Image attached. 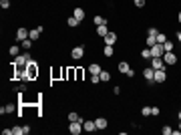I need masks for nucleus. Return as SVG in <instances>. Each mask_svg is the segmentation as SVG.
I'll return each mask as SVG.
<instances>
[{"label": "nucleus", "mask_w": 181, "mask_h": 135, "mask_svg": "<svg viewBox=\"0 0 181 135\" xmlns=\"http://www.w3.org/2000/svg\"><path fill=\"white\" fill-rule=\"evenodd\" d=\"M26 73H28L30 81L38 77V65H36V61H32V59H30V61L26 63Z\"/></svg>", "instance_id": "obj_1"}, {"label": "nucleus", "mask_w": 181, "mask_h": 135, "mask_svg": "<svg viewBox=\"0 0 181 135\" xmlns=\"http://www.w3.org/2000/svg\"><path fill=\"white\" fill-rule=\"evenodd\" d=\"M69 131H71V135H79L83 131V121H71L69 123Z\"/></svg>", "instance_id": "obj_2"}, {"label": "nucleus", "mask_w": 181, "mask_h": 135, "mask_svg": "<svg viewBox=\"0 0 181 135\" xmlns=\"http://www.w3.org/2000/svg\"><path fill=\"white\" fill-rule=\"evenodd\" d=\"M149 48H151V59H153V56H163V54H165V48H163V45H159V43L153 45V46H149Z\"/></svg>", "instance_id": "obj_3"}, {"label": "nucleus", "mask_w": 181, "mask_h": 135, "mask_svg": "<svg viewBox=\"0 0 181 135\" xmlns=\"http://www.w3.org/2000/svg\"><path fill=\"white\" fill-rule=\"evenodd\" d=\"M143 77L147 79V83H149V85H153V83H155V69H153V67L145 69V71H143Z\"/></svg>", "instance_id": "obj_4"}, {"label": "nucleus", "mask_w": 181, "mask_h": 135, "mask_svg": "<svg viewBox=\"0 0 181 135\" xmlns=\"http://www.w3.org/2000/svg\"><path fill=\"white\" fill-rule=\"evenodd\" d=\"M151 67L157 71V69H165V61H163V56H153L151 59Z\"/></svg>", "instance_id": "obj_5"}, {"label": "nucleus", "mask_w": 181, "mask_h": 135, "mask_svg": "<svg viewBox=\"0 0 181 135\" xmlns=\"http://www.w3.org/2000/svg\"><path fill=\"white\" fill-rule=\"evenodd\" d=\"M83 54H85V46H75V48H73V52H71V56H73L75 61L83 59Z\"/></svg>", "instance_id": "obj_6"}, {"label": "nucleus", "mask_w": 181, "mask_h": 135, "mask_svg": "<svg viewBox=\"0 0 181 135\" xmlns=\"http://www.w3.org/2000/svg\"><path fill=\"white\" fill-rule=\"evenodd\" d=\"M163 61H165V65H175L177 63V56L173 54V50H169V52L163 54Z\"/></svg>", "instance_id": "obj_7"}, {"label": "nucleus", "mask_w": 181, "mask_h": 135, "mask_svg": "<svg viewBox=\"0 0 181 135\" xmlns=\"http://www.w3.org/2000/svg\"><path fill=\"white\" fill-rule=\"evenodd\" d=\"M165 79H167L165 69H157L155 71V83H165Z\"/></svg>", "instance_id": "obj_8"}, {"label": "nucleus", "mask_w": 181, "mask_h": 135, "mask_svg": "<svg viewBox=\"0 0 181 135\" xmlns=\"http://www.w3.org/2000/svg\"><path fill=\"white\" fill-rule=\"evenodd\" d=\"M28 37H30V30H26V28H18V32H16V41L22 43V41H26Z\"/></svg>", "instance_id": "obj_9"}, {"label": "nucleus", "mask_w": 181, "mask_h": 135, "mask_svg": "<svg viewBox=\"0 0 181 135\" xmlns=\"http://www.w3.org/2000/svg\"><path fill=\"white\" fill-rule=\"evenodd\" d=\"M83 129L85 131H97V125H95V121H83Z\"/></svg>", "instance_id": "obj_10"}, {"label": "nucleus", "mask_w": 181, "mask_h": 135, "mask_svg": "<svg viewBox=\"0 0 181 135\" xmlns=\"http://www.w3.org/2000/svg\"><path fill=\"white\" fill-rule=\"evenodd\" d=\"M95 125H97V129H107V119H103V117H99V119H95Z\"/></svg>", "instance_id": "obj_11"}, {"label": "nucleus", "mask_w": 181, "mask_h": 135, "mask_svg": "<svg viewBox=\"0 0 181 135\" xmlns=\"http://www.w3.org/2000/svg\"><path fill=\"white\" fill-rule=\"evenodd\" d=\"M73 16H75V18H79V20H85V8H75Z\"/></svg>", "instance_id": "obj_12"}, {"label": "nucleus", "mask_w": 181, "mask_h": 135, "mask_svg": "<svg viewBox=\"0 0 181 135\" xmlns=\"http://www.w3.org/2000/svg\"><path fill=\"white\" fill-rule=\"evenodd\" d=\"M97 34L105 39V37L109 34V30H107V24H101V26H97Z\"/></svg>", "instance_id": "obj_13"}, {"label": "nucleus", "mask_w": 181, "mask_h": 135, "mask_svg": "<svg viewBox=\"0 0 181 135\" xmlns=\"http://www.w3.org/2000/svg\"><path fill=\"white\" fill-rule=\"evenodd\" d=\"M40 32H43V26H38V28H34V30H30V41H36L38 37H40Z\"/></svg>", "instance_id": "obj_14"}, {"label": "nucleus", "mask_w": 181, "mask_h": 135, "mask_svg": "<svg viewBox=\"0 0 181 135\" xmlns=\"http://www.w3.org/2000/svg\"><path fill=\"white\" fill-rule=\"evenodd\" d=\"M105 43H107V45H115V43H117V34H115V32H109V34L105 37Z\"/></svg>", "instance_id": "obj_15"}, {"label": "nucleus", "mask_w": 181, "mask_h": 135, "mask_svg": "<svg viewBox=\"0 0 181 135\" xmlns=\"http://www.w3.org/2000/svg\"><path fill=\"white\" fill-rule=\"evenodd\" d=\"M89 73H90V75H101V65L93 63V65L89 67Z\"/></svg>", "instance_id": "obj_16"}, {"label": "nucleus", "mask_w": 181, "mask_h": 135, "mask_svg": "<svg viewBox=\"0 0 181 135\" xmlns=\"http://www.w3.org/2000/svg\"><path fill=\"white\" fill-rule=\"evenodd\" d=\"M79 22H81V20H79V18H75V16H69V20H67V24H69L71 28H75V26H79Z\"/></svg>", "instance_id": "obj_17"}, {"label": "nucleus", "mask_w": 181, "mask_h": 135, "mask_svg": "<svg viewBox=\"0 0 181 135\" xmlns=\"http://www.w3.org/2000/svg\"><path fill=\"white\" fill-rule=\"evenodd\" d=\"M129 69H131V67H129V63H125V61H123V63H119V71H121V73H125V75H127V73H129Z\"/></svg>", "instance_id": "obj_18"}, {"label": "nucleus", "mask_w": 181, "mask_h": 135, "mask_svg": "<svg viewBox=\"0 0 181 135\" xmlns=\"http://www.w3.org/2000/svg\"><path fill=\"white\" fill-rule=\"evenodd\" d=\"M103 52H105V56H113V52H115V50H113V45H105V50H103Z\"/></svg>", "instance_id": "obj_19"}, {"label": "nucleus", "mask_w": 181, "mask_h": 135, "mask_svg": "<svg viewBox=\"0 0 181 135\" xmlns=\"http://www.w3.org/2000/svg\"><path fill=\"white\" fill-rule=\"evenodd\" d=\"M95 24H97V26L107 24V18H105V16H95Z\"/></svg>", "instance_id": "obj_20"}, {"label": "nucleus", "mask_w": 181, "mask_h": 135, "mask_svg": "<svg viewBox=\"0 0 181 135\" xmlns=\"http://www.w3.org/2000/svg\"><path fill=\"white\" fill-rule=\"evenodd\" d=\"M111 79V73L109 71H101V83H105V81H109Z\"/></svg>", "instance_id": "obj_21"}, {"label": "nucleus", "mask_w": 181, "mask_h": 135, "mask_svg": "<svg viewBox=\"0 0 181 135\" xmlns=\"http://www.w3.org/2000/svg\"><path fill=\"white\" fill-rule=\"evenodd\" d=\"M157 45V37H151V34H147V46H153Z\"/></svg>", "instance_id": "obj_22"}, {"label": "nucleus", "mask_w": 181, "mask_h": 135, "mask_svg": "<svg viewBox=\"0 0 181 135\" xmlns=\"http://www.w3.org/2000/svg\"><path fill=\"white\" fill-rule=\"evenodd\" d=\"M141 59H151V48H143L141 50Z\"/></svg>", "instance_id": "obj_23"}, {"label": "nucleus", "mask_w": 181, "mask_h": 135, "mask_svg": "<svg viewBox=\"0 0 181 135\" xmlns=\"http://www.w3.org/2000/svg\"><path fill=\"white\" fill-rule=\"evenodd\" d=\"M163 48H165V52L173 50V43H171V41H165V43H163Z\"/></svg>", "instance_id": "obj_24"}, {"label": "nucleus", "mask_w": 181, "mask_h": 135, "mask_svg": "<svg viewBox=\"0 0 181 135\" xmlns=\"http://www.w3.org/2000/svg\"><path fill=\"white\" fill-rule=\"evenodd\" d=\"M165 41H167V37H165L163 32H159V34H157V43H159V45H163Z\"/></svg>", "instance_id": "obj_25"}, {"label": "nucleus", "mask_w": 181, "mask_h": 135, "mask_svg": "<svg viewBox=\"0 0 181 135\" xmlns=\"http://www.w3.org/2000/svg\"><path fill=\"white\" fill-rule=\"evenodd\" d=\"M90 83H101V75H90Z\"/></svg>", "instance_id": "obj_26"}, {"label": "nucleus", "mask_w": 181, "mask_h": 135, "mask_svg": "<svg viewBox=\"0 0 181 135\" xmlns=\"http://www.w3.org/2000/svg\"><path fill=\"white\" fill-rule=\"evenodd\" d=\"M141 115L149 117V115H151V107H143V109H141Z\"/></svg>", "instance_id": "obj_27"}, {"label": "nucleus", "mask_w": 181, "mask_h": 135, "mask_svg": "<svg viewBox=\"0 0 181 135\" xmlns=\"http://www.w3.org/2000/svg\"><path fill=\"white\" fill-rule=\"evenodd\" d=\"M69 121H81V117L77 113H69Z\"/></svg>", "instance_id": "obj_28"}, {"label": "nucleus", "mask_w": 181, "mask_h": 135, "mask_svg": "<svg viewBox=\"0 0 181 135\" xmlns=\"http://www.w3.org/2000/svg\"><path fill=\"white\" fill-rule=\"evenodd\" d=\"M22 46H24V48H30V46H32V41H30V39L22 41Z\"/></svg>", "instance_id": "obj_29"}, {"label": "nucleus", "mask_w": 181, "mask_h": 135, "mask_svg": "<svg viewBox=\"0 0 181 135\" xmlns=\"http://www.w3.org/2000/svg\"><path fill=\"white\" fill-rule=\"evenodd\" d=\"M10 54L12 56H18V46H10Z\"/></svg>", "instance_id": "obj_30"}, {"label": "nucleus", "mask_w": 181, "mask_h": 135, "mask_svg": "<svg viewBox=\"0 0 181 135\" xmlns=\"http://www.w3.org/2000/svg\"><path fill=\"white\" fill-rule=\"evenodd\" d=\"M133 2H135L137 8H143V6H145V0H133Z\"/></svg>", "instance_id": "obj_31"}, {"label": "nucleus", "mask_w": 181, "mask_h": 135, "mask_svg": "<svg viewBox=\"0 0 181 135\" xmlns=\"http://www.w3.org/2000/svg\"><path fill=\"white\" fill-rule=\"evenodd\" d=\"M0 6H2V8H8V6H10V0H0Z\"/></svg>", "instance_id": "obj_32"}, {"label": "nucleus", "mask_w": 181, "mask_h": 135, "mask_svg": "<svg viewBox=\"0 0 181 135\" xmlns=\"http://www.w3.org/2000/svg\"><path fill=\"white\" fill-rule=\"evenodd\" d=\"M171 133H173L171 127H163V135H171Z\"/></svg>", "instance_id": "obj_33"}, {"label": "nucleus", "mask_w": 181, "mask_h": 135, "mask_svg": "<svg viewBox=\"0 0 181 135\" xmlns=\"http://www.w3.org/2000/svg\"><path fill=\"white\" fill-rule=\"evenodd\" d=\"M151 115H159V107H151Z\"/></svg>", "instance_id": "obj_34"}, {"label": "nucleus", "mask_w": 181, "mask_h": 135, "mask_svg": "<svg viewBox=\"0 0 181 135\" xmlns=\"http://www.w3.org/2000/svg\"><path fill=\"white\" fill-rule=\"evenodd\" d=\"M177 41H179V43H181V32H177Z\"/></svg>", "instance_id": "obj_35"}, {"label": "nucleus", "mask_w": 181, "mask_h": 135, "mask_svg": "<svg viewBox=\"0 0 181 135\" xmlns=\"http://www.w3.org/2000/svg\"><path fill=\"white\" fill-rule=\"evenodd\" d=\"M177 18H179V22H181V12H179V16H177Z\"/></svg>", "instance_id": "obj_36"}, {"label": "nucleus", "mask_w": 181, "mask_h": 135, "mask_svg": "<svg viewBox=\"0 0 181 135\" xmlns=\"http://www.w3.org/2000/svg\"><path fill=\"white\" fill-rule=\"evenodd\" d=\"M179 121H181V111H179Z\"/></svg>", "instance_id": "obj_37"}, {"label": "nucleus", "mask_w": 181, "mask_h": 135, "mask_svg": "<svg viewBox=\"0 0 181 135\" xmlns=\"http://www.w3.org/2000/svg\"><path fill=\"white\" fill-rule=\"evenodd\" d=\"M179 129H181V121H179Z\"/></svg>", "instance_id": "obj_38"}]
</instances>
